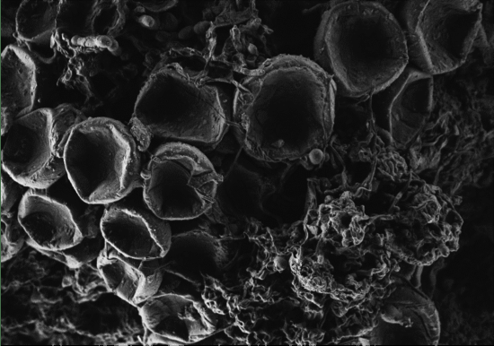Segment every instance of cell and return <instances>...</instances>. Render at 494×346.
Masks as SVG:
<instances>
[{"label": "cell", "instance_id": "ffe728a7", "mask_svg": "<svg viewBox=\"0 0 494 346\" xmlns=\"http://www.w3.org/2000/svg\"><path fill=\"white\" fill-rule=\"evenodd\" d=\"M421 310H422L423 315H425L426 316H429L436 313V308L430 303L423 304L421 306Z\"/></svg>", "mask_w": 494, "mask_h": 346}, {"label": "cell", "instance_id": "4fadbf2b", "mask_svg": "<svg viewBox=\"0 0 494 346\" xmlns=\"http://www.w3.org/2000/svg\"><path fill=\"white\" fill-rule=\"evenodd\" d=\"M62 1H23L15 16L18 41L40 60L55 56L57 19Z\"/></svg>", "mask_w": 494, "mask_h": 346}, {"label": "cell", "instance_id": "30bf717a", "mask_svg": "<svg viewBox=\"0 0 494 346\" xmlns=\"http://www.w3.org/2000/svg\"><path fill=\"white\" fill-rule=\"evenodd\" d=\"M17 220L32 244L43 252L72 248L84 238L70 209L36 189L22 197Z\"/></svg>", "mask_w": 494, "mask_h": 346}, {"label": "cell", "instance_id": "6da1fadb", "mask_svg": "<svg viewBox=\"0 0 494 346\" xmlns=\"http://www.w3.org/2000/svg\"><path fill=\"white\" fill-rule=\"evenodd\" d=\"M337 86L318 63L279 55L236 82L231 120L251 157L320 165L333 133Z\"/></svg>", "mask_w": 494, "mask_h": 346}, {"label": "cell", "instance_id": "8992f818", "mask_svg": "<svg viewBox=\"0 0 494 346\" xmlns=\"http://www.w3.org/2000/svg\"><path fill=\"white\" fill-rule=\"evenodd\" d=\"M85 118L72 105L62 104L16 119L1 134L4 170L22 186L37 190L49 187L66 173L67 139Z\"/></svg>", "mask_w": 494, "mask_h": 346}, {"label": "cell", "instance_id": "ba28073f", "mask_svg": "<svg viewBox=\"0 0 494 346\" xmlns=\"http://www.w3.org/2000/svg\"><path fill=\"white\" fill-rule=\"evenodd\" d=\"M152 342L188 344L214 331L211 319L194 299L175 293L153 295L139 306Z\"/></svg>", "mask_w": 494, "mask_h": 346}, {"label": "cell", "instance_id": "e0dca14e", "mask_svg": "<svg viewBox=\"0 0 494 346\" xmlns=\"http://www.w3.org/2000/svg\"><path fill=\"white\" fill-rule=\"evenodd\" d=\"M420 273H421V268L419 264H415V267L411 273L409 275V281L410 284L418 288L420 284Z\"/></svg>", "mask_w": 494, "mask_h": 346}, {"label": "cell", "instance_id": "7a4b0ae2", "mask_svg": "<svg viewBox=\"0 0 494 346\" xmlns=\"http://www.w3.org/2000/svg\"><path fill=\"white\" fill-rule=\"evenodd\" d=\"M221 84L202 55L190 50L167 53L136 100L130 132L139 150L147 148L153 135L217 143L231 121Z\"/></svg>", "mask_w": 494, "mask_h": 346}, {"label": "cell", "instance_id": "52a82bcc", "mask_svg": "<svg viewBox=\"0 0 494 346\" xmlns=\"http://www.w3.org/2000/svg\"><path fill=\"white\" fill-rule=\"evenodd\" d=\"M406 21L408 47L423 73L433 76L464 64L481 28L482 4L412 1L407 4Z\"/></svg>", "mask_w": 494, "mask_h": 346}, {"label": "cell", "instance_id": "3957f363", "mask_svg": "<svg viewBox=\"0 0 494 346\" xmlns=\"http://www.w3.org/2000/svg\"><path fill=\"white\" fill-rule=\"evenodd\" d=\"M315 56L337 87L351 98H366L394 82L409 62L407 37L384 5L338 1L322 14Z\"/></svg>", "mask_w": 494, "mask_h": 346}, {"label": "cell", "instance_id": "5bb4252c", "mask_svg": "<svg viewBox=\"0 0 494 346\" xmlns=\"http://www.w3.org/2000/svg\"><path fill=\"white\" fill-rule=\"evenodd\" d=\"M136 262L137 259L124 256L106 243L97 258V268L111 292L134 306H140L154 293L157 276L144 271Z\"/></svg>", "mask_w": 494, "mask_h": 346}, {"label": "cell", "instance_id": "7c38bea8", "mask_svg": "<svg viewBox=\"0 0 494 346\" xmlns=\"http://www.w3.org/2000/svg\"><path fill=\"white\" fill-rule=\"evenodd\" d=\"M36 91L35 65L15 46L1 55V134L16 119L31 112Z\"/></svg>", "mask_w": 494, "mask_h": 346}, {"label": "cell", "instance_id": "9a60e30c", "mask_svg": "<svg viewBox=\"0 0 494 346\" xmlns=\"http://www.w3.org/2000/svg\"><path fill=\"white\" fill-rule=\"evenodd\" d=\"M425 229L431 238H434L437 239L443 238L442 228L439 226V224L437 221H428Z\"/></svg>", "mask_w": 494, "mask_h": 346}, {"label": "cell", "instance_id": "2e32d148", "mask_svg": "<svg viewBox=\"0 0 494 346\" xmlns=\"http://www.w3.org/2000/svg\"><path fill=\"white\" fill-rule=\"evenodd\" d=\"M444 223L446 226L460 227L462 224V218L456 212L450 209L448 210L446 214L444 216Z\"/></svg>", "mask_w": 494, "mask_h": 346}, {"label": "cell", "instance_id": "44dd1931", "mask_svg": "<svg viewBox=\"0 0 494 346\" xmlns=\"http://www.w3.org/2000/svg\"><path fill=\"white\" fill-rule=\"evenodd\" d=\"M437 249L439 251L440 256H447L449 254L448 249L443 244L439 245L437 247Z\"/></svg>", "mask_w": 494, "mask_h": 346}, {"label": "cell", "instance_id": "5b68a950", "mask_svg": "<svg viewBox=\"0 0 494 346\" xmlns=\"http://www.w3.org/2000/svg\"><path fill=\"white\" fill-rule=\"evenodd\" d=\"M141 177L145 203L164 221L189 220L206 213L222 181L198 149L180 142L160 147Z\"/></svg>", "mask_w": 494, "mask_h": 346}, {"label": "cell", "instance_id": "d6986e66", "mask_svg": "<svg viewBox=\"0 0 494 346\" xmlns=\"http://www.w3.org/2000/svg\"><path fill=\"white\" fill-rule=\"evenodd\" d=\"M435 260L434 255L431 252L419 255V263L423 265H428Z\"/></svg>", "mask_w": 494, "mask_h": 346}, {"label": "cell", "instance_id": "8fae6325", "mask_svg": "<svg viewBox=\"0 0 494 346\" xmlns=\"http://www.w3.org/2000/svg\"><path fill=\"white\" fill-rule=\"evenodd\" d=\"M433 101V76L423 72H410L389 108V139L395 149L407 148L423 130Z\"/></svg>", "mask_w": 494, "mask_h": 346}, {"label": "cell", "instance_id": "ac0fdd59", "mask_svg": "<svg viewBox=\"0 0 494 346\" xmlns=\"http://www.w3.org/2000/svg\"><path fill=\"white\" fill-rule=\"evenodd\" d=\"M442 244L448 249L449 252L455 251L458 247L457 238L452 237L445 238Z\"/></svg>", "mask_w": 494, "mask_h": 346}, {"label": "cell", "instance_id": "277c9868", "mask_svg": "<svg viewBox=\"0 0 494 346\" xmlns=\"http://www.w3.org/2000/svg\"><path fill=\"white\" fill-rule=\"evenodd\" d=\"M138 151L133 134L119 121L85 118L67 139L66 173L84 202L110 204L142 186Z\"/></svg>", "mask_w": 494, "mask_h": 346}, {"label": "cell", "instance_id": "9c48e42d", "mask_svg": "<svg viewBox=\"0 0 494 346\" xmlns=\"http://www.w3.org/2000/svg\"><path fill=\"white\" fill-rule=\"evenodd\" d=\"M101 229L108 245L126 257L152 261L170 249L167 228L129 206L110 204L104 209Z\"/></svg>", "mask_w": 494, "mask_h": 346}]
</instances>
